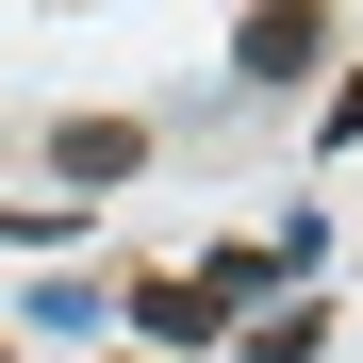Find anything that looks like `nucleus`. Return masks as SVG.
<instances>
[{
	"label": "nucleus",
	"instance_id": "nucleus-2",
	"mask_svg": "<svg viewBox=\"0 0 363 363\" xmlns=\"http://www.w3.org/2000/svg\"><path fill=\"white\" fill-rule=\"evenodd\" d=\"M116 314H133L149 347H231V297H215L199 264H182V281H133V297H116Z\"/></svg>",
	"mask_w": 363,
	"mask_h": 363
},
{
	"label": "nucleus",
	"instance_id": "nucleus-3",
	"mask_svg": "<svg viewBox=\"0 0 363 363\" xmlns=\"http://www.w3.org/2000/svg\"><path fill=\"white\" fill-rule=\"evenodd\" d=\"M149 165V133H133V116H67V133H50V182H67V215L99 199V182H133Z\"/></svg>",
	"mask_w": 363,
	"mask_h": 363
},
{
	"label": "nucleus",
	"instance_id": "nucleus-1",
	"mask_svg": "<svg viewBox=\"0 0 363 363\" xmlns=\"http://www.w3.org/2000/svg\"><path fill=\"white\" fill-rule=\"evenodd\" d=\"M297 67H330V17L314 0H264V17L231 33V83H297Z\"/></svg>",
	"mask_w": 363,
	"mask_h": 363
},
{
	"label": "nucleus",
	"instance_id": "nucleus-5",
	"mask_svg": "<svg viewBox=\"0 0 363 363\" xmlns=\"http://www.w3.org/2000/svg\"><path fill=\"white\" fill-rule=\"evenodd\" d=\"M314 133H330V149H363V83H330V116H314Z\"/></svg>",
	"mask_w": 363,
	"mask_h": 363
},
{
	"label": "nucleus",
	"instance_id": "nucleus-4",
	"mask_svg": "<svg viewBox=\"0 0 363 363\" xmlns=\"http://www.w3.org/2000/svg\"><path fill=\"white\" fill-rule=\"evenodd\" d=\"M330 347V314H314V297H281V314H248V363H314Z\"/></svg>",
	"mask_w": 363,
	"mask_h": 363
}]
</instances>
